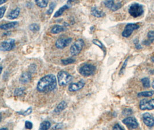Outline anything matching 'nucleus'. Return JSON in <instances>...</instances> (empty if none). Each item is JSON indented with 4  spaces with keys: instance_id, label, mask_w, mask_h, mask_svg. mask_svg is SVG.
Returning <instances> with one entry per match:
<instances>
[{
    "instance_id": "20e7f679",
    "label": "nucleus",
    "mask_w": 154,
    "mask_h": 130,
    "mask_svg": "<svg viewBox=\"0 0 154 130\" xmlns=\"http://www.w3.org/2000/svg\"><path fill=\"white\" fill-rule=\"evenodd\" d=\"M96 69V67L92 64H86L79 68V72L84 77H89L94 74Z\"/></svg>"
},
{
    "instance_id": "a18cd8bd",
    "label": "nucleus",
    "mask_w": 154,
    "mask_h": 130,
    "mask_svg": "<svg viewBox=\"0 0 154 130\" xmlns=\"http://www.w3.org/2000/svg\"><path fill=\"white\" fill-rule=\"evenodd\" d=\"M152 87L154 89V80L153 81V82H152Z\"/></svg>"
},
{
    "instance_id": "cd10ccee",
    "label": "nucleus",
    "mask_w": 154,
    "mask_h": 130,
    "mask_svg": "<svg viewBox=\"0 0 154 130\" xmlns=\"http://www.w3.org/2000/svg\"><path fill=\"white\" fill-rule=\"evenodd\" d=\"M24 92V88L20 87V88L16 89L15 90L14 94L16 96H21L23 95Z\"/></svg>"
},
{
    "instance_id": "1a4fd4ad",
    "label": "nucleus",
    "mask_w": 154,
    "mask_h": 130,
    "mask_svg": "<svg viewBox=\"0 0 154 130\" xmlns=\"http://www.w3.org/2000/svg\"><path fill=\"white\" fill-rule=\"evenodd\" d=\"M123 124L126 125L130 129H136L139 126V123L134 117H128L123 119Z\"/></svg>"
},
{
    "instance_id": "393cba45",
    "label": "nucleus",
    "mask_w": 154,
    "mask_h": 130,
    "mask_svg": "<svg viewBox=\"0 0 154 130\" xmlns=\"http://www.w3.org/2000/svg\"><path fill=\"white\" fill-rule=\"evenodd\" d=\"M35 3L40 8H45L48 4V1L46 0H37L35 1Z\"/></svg>"
},
{
    "instance_id": "aec40b11",
    "label": "nucleus",
    "mask_w": 154,
    "mask_h": 130,
    "mask_svg": "<svg viewBox=\"0 0 154 130\" xmlns=\"http://www.w3.org/2000/svg\"><path fill=\"white\" fill-rule=\"evenodd\" d=\"M65 30L66 29L63 26H60V25H55L52 28L51 31L52 34H59L60 32H62Z\"/></svg>"
},
{
    "instance_id": "9d476101",
    "label": "nucleus",
    "mask_w": 154,
    "mask_h": 130,
    "mask_svg": "<svg viewBox=\"0 0 154 130\" xmlns=\"http://www.w3.org/2000/svg\"><path fill=\"white\" fill-rule=\"evenodd\" d=\"M72 40V39L71 38H60L58 39L56 41V42L55 43V45L57 48L62 49H64V47L69 46L71 44Z\"/></svg>"
},
{
    "instance_id": "0eeeda50",
    "label": "nucleus",
    "mask_w": 154,
    "mask_h": 130,
    "mask_svg": "<svg viewBox=\"0 0 154 130\" xmlns=\"http://www.w3.org/2000/svg\"><path fill=\"white\" fill-rule=\"evenodd\" d=\"M140 26L137 24H134V23H129L128 24L125 28V30H123V32L122 34L123 37L125 38H128L131 35L132 32L138 29Z\"/></svg>"
},
{
    "instance_id": "a878e982",
    "label": "nucleus",
    "mask_w": 154,
    "mask_h": 130,
    "mask_svg": "<svg viewBox=\"0 0 154 130\" xmlns=\"http://www.w3.org/2000/svg\"><path fill=\"white\" fill-rule=\"evenodd\" d=\"M29 29L32 31L35 32V31H38L40 29V27L38 24L37 23H33L31 24L29 26Z\"/></svg>"
},
{
    "instance_id": "2f4dec72",
    "label": "nucleus",
    "mask_w": 154,
    "mask_h": 130,
    "mask_svg": "<svg viewBox=\"0 0 154 130\" xmlns=\"http://www.w3.org/2000/svg\"><path fill=\"white\" fill-rule=\"evenodd\" d=\"M129 59V57H128V58L126 59V60L124 62L123 65H122V68H121V71H120V72H119V75L122 74L123 73V72H124V71L125 70V68H126V65H127V63H128V61Z\"/></svg>"
},
{
    "instance_id": "39448f33",
    "label": "nucleus",
    "mask_w": 154,
    "mask_h": 130,
    "mask_svg": "<svg viewBox=\"0 0 154 130\" xmlns=\"http://www.w3.org/2000/svg\"><path fill=\"white\" fill-rule=\"evenodd\" d=\"M84 45L85 43L83 39H79L77 40L70 48L71 54L72 56H76L82 50Z\"/></svg>"
},
{
    "instance_id": "f03ea898",
    "label": "nucleus",
    "mask_w": 154,
    "mask_h": 130,
    "mask_svg": "<svg viewBox=\"0 0 154 130\" xmlns=\"http://www.w3.org/2000/svg\"><path fill=\"white\" fill-rule=\"evenodd\" d=\"M72 77L66 71H60L57 74V80L59 85L64 86L69 84L72 80Z\"/></svg>"
},
{
    "instance_id": "a19ab883",
    "label": "nucleus",
    "mask_w": 154,
    "mask_h": 130,
    "mask_svg": "<svg viewBox=\"0 0 154 130\" xmlns=\"http://www.w3.org/2000/svg\"><path fill=\"white\" fill-rule=\"evenodd\" d=\"M2 67L0 65V74L2 72Z\"/></svg>"
},
{
    "instance_id": "2eb2a0df",
    "label": "nucleus",
    "mask_w": 154,
    "mask_h": 130,
    "mask_svg": "<svg viewBox=\"0 0 154 130\" xmlns=\"http://www.w3.org/2000/svg\"><path fill=\"white\" fill-rule=\"evenodd\" d=\"M17 25H18V22H14L3 24H1L0 26V29H2V30H9V29H11L15 28Z\"/></svg>"
},
{
    "instance_id": "9b49d317",
    "label": "nucleus",
    "mask_w": 154,
    "mask_h": 130,
    "mask_svg": "<svg viewBox=\"0 0 154 130\" xmlns=\"http://www.w3.org/2000/svg\"><path fill=\"white\" fill-rule=\"evenodd\" d=\"M104 4L107 8H109L112 11H116L122 7V4L121 2H118L116 4L114 1L112 0L105 1Z\"/></svg>"
},
{
    "instance_id": "e433bc0d",
    "label": "nucleus",
    "mask_w": 154,
    "mask_h": 130,
    "mask_svg": "<svg viewBox=\"0 0 154 130\" xmlns=\"http://www.w3.org/2000/svg\"><path fill=\"white\" fill-rule=\"evenodd\" d=\"M134 44H135V46H136V49H140L142 48L141 46V45H140V44H139V39H136L134 40Z\"/></svg>"
},
{
    "instance_id": "7ed1b4c3",
    "label": "nucleus",
    "mask_w": 154,
    "mask_h": 130,
    "mask_svg": "<svg viewBox=\"0 0 154 130\" xmlns=\"http://www.w3.org/2000/svg\"><path fill=\"white\" fill-rule=\"evenodd\" d=\"M129 13L130 15L134 17H137L142 15L144 13L143 7L138 3H134L131 5L129 9Z\"/></svg>"
},
{
    "instance_id": "6ab92c4d",
    "label": "nucleus",
    "mask_w": 154,
    "mask_h": 130,
    "mask_svg": "<svg viewBox=\"0 0 154 130\" xmlns=\"http://www.w3.org/2000/svg\"><path fill=\"white\" fill-rule=\"evenodd\" d=\"M148 39L146 41L144 42H143V44L146 45H149L150 44L152 43L154 41V31H150L148 33Z\"/></svg>"
},
{
    "instance_id": "bb28decb",
    "label": "nucleus",
    "mask_w": 154,
    "mask_h": 130,
    "mask_svg": "<svg viewBox=\"0 0 154 130\" xmlns=\"http://www.w3.org/2000/svg\"><path fill=\"white\" fill-rule=\"evenodd\" d=\"M141 81L143 84V86L145 88H148V87H150V80L148 78H147V77L143 78V79H141Z\"/></svg>"
},
{
    "instance_id": "79ce46f5",
    "label": "nucleus",
    "mask_w": 154,
    "mask_h": 130,
    "mask_svg": "<svg viewBox=\"0 0 154 130\" xmlns=\"http://www.w3.org/2000/svg\"><path fill=\"white\" fill-rule=\"evenodd\" d=\"M0 130H8V129L7 128H1Z\"/></svg>"
},
{
    "instance_id": "a211bd4d",
    "label": "nucleus",
    "mask_w": 154,
    "mask_h": 130,
    "mask_svg": "<svg viewBox=\"0 0 154 130\" xmlns=\"http://www.w3.org/2000/svg\"><path fill=\"white\" fill-rule=\"evenodd\" d=\"M20 9L19 8H16L15 9L12 10L8 16V17L9 19H16L20 14Z\"/></svg>"
},
{
    "instance_id": "f257e3e1",
    "label": "nucleus",
    "mask_w": 154,
    "mask_h": 130,
    "mask_svg": "<svg viewBox=\"0 0 154 130\" xmlns=\"http://www.w3.org/2000/svg\"><path fill=\"white\" fill-rule=\"evenodd\" d=\"M57 86V79L53 74L42 77L37 84V90L40 92H49L54 90Z\"/></svg>"
},
{
    "instance_id": "7c9ffc66",
    "label": "nucleus",
    "mask_w": 154,
    "mask_h": 130,
    "mask_svg": "<svg viewBox=\"0 0 154 130\" xmlns=\"http://www.w3.org/2000/svg\"><path fill=\"white\" fill-rule=\"evenodd\" d=\"M31 112H32V107H30L29 109H27L26 110H25V111H23L22 112H19V114L26 116H27V115L31 114Z\"/></svg>"
},
{
    "instance_id": "423d86ee",
    "label": "nucleus",
    "mask_w": 154,
    "mask_h": 130,
    "mask_svg": "<svg viewBox=\"0 0 154 130\" xmlns=\"http://www.w3.org/2000/svg\"><path fill=\"white\" fill-rule=\"evenodd\" d=\"M15 40L13 39H9L2 42L0 44V50L2 52L12 50L15 47Z\"/></svg>"
},
{
    "instance_id": "f3484780",
    "label": "nucleus",
    "mask_w": 154,
    "mask_h": 130,
    "mask_svg": "<svg viewBox=\"0 0 154 130\" xmlns=\"http://www.w3.org/2000/svg\"><path fill=\"white\" fill-rule=\"evenodd\" d=\"M67 107V104L65 101H62L54 109V113H58L61 112L63 110H64Z\"/></svg>"
},
{
    "instance_id": "c85d7f7f",
    "label": "nucleus",
    "mask_w": 154,
    "mask_h": 130,
    "mask_svg": "<svg viewBox=\"0 0 154 130\" xmlns=\"http://www.w3.org/2000/svg\"><path fill=\"white\" fill-rule=\"evenodd\" d=\"M56 7V3L54 2H52L50 4V6H49V9L46 12V14H48V15H51L52 14V12H54V8Z\"/></svg>"
},
{
    "instance_id": "72a5a7b5",
    "label": "nucleus",
    "mask_w": 154,
    "mask_h": 130,
    "mask_svg": "<svg viewBox=\"0 0 154 130\" xmlns=\"http://www.w3.org/2000/svg\"><path fill=\"white\" fill-rule=\"evenodd\" d=\"M32 123L29 122V121H26L25 122V126H26V128L28 130H31L32 128Z\"/></svg>"
},
{
    "instance_id": "4468645a",
    "label": "nucleus",
    "mask_w": 154,
    "mask_h": 130,
    "mask_svg": "<svg viewBox=\"0 0 154 130\" xmlns=\"http://www.w3.org/2000/svg\"><path fill=\"white\" fill-rule=\"evenodd\" d=\"M31 79V73L29 72H26L22 74L19 80L22 83H27L30 81Z\"/></svg>"
},
{
    "instance_id": "6e6552de",
    "label": "nucleus",
    "mask_w": 154,
    "mask_h": 130,
    "mask_svg": "<svg viewBox=\"0 0 154 130\" xmlns=\"http://www.w3.org/2000/svg\"><path fill=\"white\" fill-rule=\"evenodd\" d=\"M140 109L143 110L154 109V99L143 100L140 102Z\"/></svg>"
},
{
    "instance_id": "4c0bfd02",
    "label": "nucleus",
    "mask_w": 154,
    "mask_h": 130,
    "mask_svg": "<svg viewBox=\"0 0 154 130\" xmlns=\"http://www.w3.org/2000/svg\"><path fill=\"white\" fill-rule=\"evenodd\" d=\"M113 130H124V129L119 124H116L114 126Z\"/></svg>"
},
{
    "instance_id": "37998d69",
    "label": "nucleus",
    "mask_w": 154,
    "mask_h": 130,
    "mask_svg": "<svg viewBox=\"0 0 154 130\" xmlns=\"http://www.w3.org/2000/svg\"><path fill=\"white\" fill-rule=\"evenodd\" d=\"M1 120H2V115L0 113V122L1 121Z\"/></svg>"
},
{
    "instance_id": "ea45409f",
    "label": "nucleus",
    "mask_w": 154,
    "mask_h": 130,
    "mask_svg": "<svg viewBox=\"0 0 154 130\" xmlns=\"http://www.w3.org/2000/svg\"><path fill=\"white\" fill-rule=\"evenodd\" d=\"M6 1H5V0H0V5L4 4V3H5V2H6Z\"/></svg>"
},
{
    "instance_id": "c756f323",
    "label": "nucleus",
    "mask_w": 154,
    "mask_h": 130,
    "mask_svg": "<svg viewBox=\"0 0 154 130\" xmlns=\"http://www.w3.org/2000/svg\"><path fill=\"white\" fill-rule=\"evenodd\" d=\"M75 61V60L74 59H73L72 58H69V59H67L66 60H62V63L64 65H69L70 64L74 63Z\"/></svg>"
},
{
    "instance_id": "c9c22d12",
    "label": "nucleus",
    "mask_w": 154,
    "mask_h": 130,
    "mask_svg": "<svg viewBox=\"0 0 154 130\" xmlns=\"http://www.w3.org/2000/svg\"><path fill=\"white\" fill-rule=\"evenodd\" d=\"M36 69H37V66H36V65H35V64H31V65L30 66V68H29V72L30 73H33V72H34L35 71H36Z\"/></svg>"
},
{
    "instance_id": "dca6fc26",
    "label": "nucleus",
    "mask_w": 154,
    "mask_h": 130,
    "mask_svg": "<svg viewBox=\"0 0 154 130\" xmlns=\"http://www.w3.org/2000/svg\"><path fill=\"white\" fill-rule=\"evenodd\" d=\"M91 14L96 17H102L105 16L104 12L98 9L96 7H93L91 9Z\"/></svg>"
},
{
    "instance_id": "412c9836",
    "label": "nucleus",
    "mask_w": 154,
    "mask_h": 130,
    "mask_svg": "<svg viewBox=\"0 0 154 130\" xmlns=\"http://www.w3.org/2000/svg\"><path fill=\"white\" fill-rule=\"evenodd\" d=\"M51 125V122L48 121H45L41 124L39 130H48L50 128Z\"/></svg>"
},
{
    "instance_id": "58836bf2",
    "label": "nucleus",
    "mask_w": 154,
    "mask_h": 130,
    "mask_svg": "<svg viewBox=\"0 0 154 130\" xmlns=\"http://www.w3.org/2000/svg\"><path fill=\"white\" fill-rule=\"evenodd\" d=\"M62 124H57L56 125H55L54 127L52 128V130H58L60 129L62 127Z\"/></svg>"
},
{
    "instance_id": "b1692460",
    "label": "nucleus",
    "mask_w": 154,
    "mask_h": 130,
    "mask_svg": "<svg viewBox=\"0 0 154 130\" xmlns=\"http://www.w3.org/2000/svg\"><path fill=\"white\" fill-rule=\"evenodd\" d=\"M154 94V91H149V92H139L137 96L140 97H151Z\"/></svg>"
},
{
    "instance_id": "5701e85b",
    "label": "nucleus",
    "mask_w": 154,
    "mask_h": 130,
    "mask_svg": "<svg viewBox=\"0 0 154 130\" xmlns=\"http://www.w3.org/2000/svg\"><path fill=\"white\" fill-rule=\"evenodd\" d=\"M92 42L93 43L94 45L99 46L100 49L104 52L105 54H106V47L104 46V45L102 44V42H101L100 41H99V40H97V39H94V40H93Z\"/></svg>"
},
{
    "instance_id": "f704fd0d",
    "label": "nucleus",
    "mask_w": 154,
    "mask_h": 130,
    "mask_svg": "<svg viewBox=\"0 0 154 130\" xmlns=\"http://www.w3.org/2000/svg\"><path fill=\"white\" fill-rule=\"evenodd\" d=\"M6 11V8L4 7H0V19H1L5 14V12Z\"/></svg>"
},
{
    "instance_id": "f8f14e48",
    "label": "nucleus",
    "mask_w": 154,
    "mask_h": 130,
    "mask_svg": "<svg viewBox=\"0 0 154 130\" xmlns=\"http://www.w3.org/2000/svg\"><path fill=\"white\" fill-rule=\"evenodd\" d=\"M85 84V82L83 80H81L78 83H74L69 84V92H77L81 90V89H82L84 87Z\"/></svg>"
},
{
    "instance_id": "c03bdc74",
    "label": "nucleus",
    "mask_w": 154,
    "mask_h": 130,
    "mask_svg": "<svg viewBox=\"0 0 154 130\" xmlns=\"http://www.w3.org/2000/svg\"><path fill=\"white\" fill-rule=\"evenodd\" d=\"M151 60H152V61H153L154 62V56H153L152 57V59H151Z\"/></svg>"
},
{
    "instance_id": "4be33fe9",
    "label": "nucleus",
    "mask_w": 154,
    "mask_h": 130,
    "mask_svg": "<svg viewBox=\"0 0 154 130\" xmlns=\"http://www.w3.org/2000/svg\"><path fill=\"white\" fill-rule=\"evenodd\" d=\"M69 8V7L67 5H64L63 7H62V8H60L54 14V17H59L60 16L62 15V14H63V12L67 9Z\"/></svg>"
},
{
    "instance_id": "473e14b6",
    "label": "nucleus",
    "mask_w": 154,
    "mask_h": 130,
    "mask_svg": "<svg viewBox=\"0 0 154 130\" xmlns=\"http://www.w3.org/2000/svg\"><path fill=\"white\" fill-rule=\"evenodd\" d=\"M132 110L131 109H129V108H127V109H125L123 111V115L125 116H129V115H131L132 114Z\"/></svg>"
},
{
    "instance_id": "ddd939ff",
    "label": "nucleus",
    "mask_w": 154,
    "mask_h": 130,
    "mask_svg": "<svg viewBox=\"0 0 154 130\" xmlns=\"http://www.w3.org/2000/svg\"><path fill=\"white\" fill-rule=\"evenodd\" d=\"M143 120L144 124L148 127H153L154 125V117L148 113H146L143 116Z\"/></svg>"
}]
</instances>
